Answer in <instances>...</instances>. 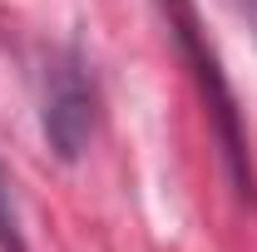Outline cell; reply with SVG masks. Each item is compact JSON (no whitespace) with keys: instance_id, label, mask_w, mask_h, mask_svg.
I'll use <instances>...</instances> for the list:
<instances>
[{"instance_id":"6da1fadb","label":"cell","mask_w":257,"mask_h":252,"mask_svg":"<svg viewBox=\"0 0 257 252\" xmlns=\"http://www.w3.org/2000/svg\"><path fill=\"white\" fill-rule=\"evenodd\" d=\"M99 129V84L94 64L79 45H64L45 64V84H40V134L50 144V154L74 163L94 144Z\"/></svg>"},{"instance_id":"7a4b0ae2","label":"cell","mask_w":257,"mask_h":252,"mask_svg":"<svg viewBox=\"0 0 257 252\" xmlns=\"http://www.w3.org/2000/svg\"><path fill=\"white\" fill-rule=\"evenodd\" d=\"M163 10H168V30L178 40V50H183V60H188L198 89L208 99V114H213V129H218V139H223V158H227V168H232V183H237L242 198H257L252 158H247V139H242V129H237L232 89H227V79H223V64L213 55L208 35L198 30V10H193L188 0H163Z\"/></svg>"},{"instance_id":"3957f363","label":"cell","mask_w":257,"mask_h":252,"mask_svg":"<svg viewBox=\"0 0 257 252\" xmlns=\"http://www.w3.org/2000/svg\"><path fill=\"white\" fill-rule=\"evenodd\" d=\"M0 252H30L25 247V227H20V213H15V193H10L5 168H0Z\"/></svg>"},{"instance_id":"277c9868","label":"cell","mask_w":257,"mask_h":252,"mask_svg":"<svg viewBox=\"0 0 257 252\" xmlns=\"http://www.w3.org/2000/svg\"><path fill=\"white\" fill-rule=\"evenodd\" d=\"M227 5H232V15L247 25V35L257 40V0H227Z\"/></svg>"}]
</instances>
